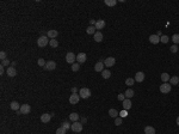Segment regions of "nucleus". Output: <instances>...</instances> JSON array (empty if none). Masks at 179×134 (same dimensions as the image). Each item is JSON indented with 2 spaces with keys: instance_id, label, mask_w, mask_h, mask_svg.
Wrapping results in <instances>:
<instances>
[{
  "instance_id": "49530a36",
  "label": "nucleus",
  "mask_w": 179,
  "mask_h": 134,
  "mask_svg": "<svg viewBox=\"0 0 179 134\" xmlns=\"http://www.w3.org/2000/svg\"><path fill=\"white\" fill-rule=\"evenodd\" d=\"M4 72H5V70H4V66H1V67H0V74L3 75V74H4Z\"/></svg>"
},
{
  "instance_id": "412c9836",
  "label": "nucleus",
  "mask_w": 179,
  "mask_h": 134,
  "mask_svg": "<svg viewBox=\"0 0 179 134\" xmlns=\"http://www.w3.org/2000/svg\"><path fill=\"white\" fill-rule=\"evenodd\" d=\"M170 84L171 85H178L179 84V77L178 75H173L170 78Z\"/></svg>"
},
{
  "instance_id": "1a4fd4ad",
  "label": "nucleus",
  "mask_w": 179,
  "mask_h": 134,
  "mask_svg": "<svg viewBox=\"0 0 179 134\" xmlns=\"http://www.w3.org/2000/svg\"><path fill=\"white\" fill-rule=\"evenodd\" d=\"M47 36L49 37L50 39H54V38H56L58 36V31L57 30H55V29H51V30H48V32H47Z\"/></svg>"
},
{
  "instance_id": "a19ab883",
  "label": "nucleus",
  "mask_w": 179,
  "mask_h": 134,
  "mask_svg": "<svg viewBox=\"0 0 179 134\" xmlns=\"http://www.w3.org/2000/svg\"><path fill=\"white\" fill-rule=\"evenodd\" d=\"M117 98H118V101H121V102H123L125 99V95L124 93H120V95L117 96Z\"/></svg>"
},
{
  "instance_id": "f3484780",
  "label": "nucleus",
  "mask_w": 179,
  "mask_h": 134,
  "mask_svg": "<svg viewBox=\"0 0 179 134\" xmlns=\"http://www.w3.org/2000/svg\"><path fill=\"white\" fill-rule=\"evenodd\" d=\"M51 116H53L51 114H47V113H46V114H42L41 115V121H42L43 123L49 122V121L51 120Z\"/></svg>"
},
{
  "instance_id": "a18cd8bd",
  "label": "nucleus",
  "mask_w": 179,
  "mask_h": 134,
  "mask_svg": "<svg viewBox=\"0 0 179 134\" xmlns=\"http://www.w3.org/2000/svg\"><path fill=\"white\" fill-rule=\"evenodd\" d=\"M70 91H72V93H77V92H78V89L74 86V87H72V89H70Z\"/></svg>"
},
{
  "instance_id": "39448f33",
  "label": "nucleus",
  "mask_w": 179,
  "mask_h": 134,
  "mask_svg": "<svg viewBox=\"0 0 179 134\" xmlns=\"http://www.w3.org/2000/svg\"><path fill=\"white\" fill-rule=\"evenodd\" d=\"M70 129L73 130V132H75V133H80L82 130V123H80L79 121H77V122H73L72 123V128Z\"/></svg>"
},
{
  "instance_id": "a878e982",
  "label": "nucleus",
  "mask_w": 179,
  "mask_h": 134,
  "mask_svg": "<svg viewBox=\"0 0 179 134\" xmlns=\"http://www.w3.org/2000/svg\"><path fill=\"white\" fill-rule=\"evenodd\" d=\"M109 115H110V116H111L112 118H116L117 116L120 115V113H118L116 109H113V108H112V109H110V110H109Z\"/></svg>"
},
{
  "instance_id": "37998d69",
  "label": "nucleus",
  "mask_w": 179,
  "mask_h": 134,
  "mask_svg": "<svg viewBox=\"0 0 179 134\" xmlns=\"http://www.w3.org/2000/svg\"><path fill=\"white\" fill-rule=\"evenodd\" d=\"M0 59H1V61H4V60L7 59V58H6V53H5V51H1V53H0Z\"/></svg>"
},
{
  "instance_id": "e433bc0d",
  "label": "nucleus",
  "mask_w": 179,
  "mask_h": 134,
  "mask_svg": "<svg viewBox=\"0 0 179 134\" xmlns=\"http://www.w3.org/2000/svg\"><path fill=\"white\" fill-rule=\"evenodd\" d=\"M37 63H38V66H41V67H44L46 66V60L43 59V58H41V59H38V61H37Z\"/></svg>"
},
{
  "instance_id": "423d86ee",
  "label": "nucleus",
  "mask_w": 179,
  "mask_h": 134,
  "mask_svg": "<svg viewBox=\"0 0 179 134\" xmlns=\"http://www.w3.org/2000/svg\"><path fill=\"white\" fill-rule=\"evenodd\" d=\"M115 63H116V59H115L113 56H109V58H106V59L104 60L105 67H112V66H115Z\"/></svg>"
},
{
  "instance_id": "cd10ccee",
  "label": "nucleus",
  "mask_w": 179,
  "mask_h": 134,
  "mask_svg": "<svg viewBox=\"0 0 179 134\" xmlns=\"http://www.w3.org/2000/svg\"><path fill=\"white\" fill-rule=\"evenodd\" d=\"M49 46H50L51 48H57L58 47V41L56 38L50 39V41H49Z\"/></svg>"
},
{
  "instance_id": "dca6fc26",
  "label": "nucleus",
  "mask_w": 179,
  "mask_h": 134,
  "mask_svg": "<svg viewBox=\"0 0 179 134\" xmlns=\"http://www.w3.org/2000/svg\"><path fill=\"white\" fill-rule=\"evenodd\" d=\"M86 59H87V56H86L85 53H80V54L77 55V61H78V63H84L86 61Z\"/></svg>"
},
{
  "instance_id": "7c9ffc66",
  "label": "nucleus",
  "mask_w": 179,
  "mask_h": 134,
  "mask_svg": "<svg viewBox=\"0 0 179 134\" xmlns=\"http://www.w3.org/2000/svg\"><path fill=\"white\" fill-rule=\"evenodd\" d=\"M104 3H105V5H108V6H115V5L117 4V0H105Z\"/></svg>"
},
{
  "instance_id": "4468645a",
  "label": "nucleus",
  "mask_w": 179,
  "mask_h": 134,
  "mask_svg": "<svg viewBox=\"0 0 179 134\" xmlns=\"http://www.w3.org/2000/svg\"><path fill=\"white\" fill-rule=\"evenodd\" d=\"M149 42L152 44H158L160 42V37L156 34H154V35H151L149 36Z\"/></svg>"
},
{
  "instance_id": "9d476101",
  "label": "nucleus",
  "mask_w": 179,
  "mask_h": 134,
  "mask_svg": "<svg viewBox=\"0 0 179 134\" xmlns=\"http://www.w3.org/2000/svg\"><path fill=\"white\" fill-rule=\"evenodd\" d=\"M122 104H123V109L124 110H127L128 111L129 109H131V99H128V98H125L123 102H122Z\"/></svg>"
},
{
  "instance_id": "2f4dec72",
  "label": "nucleus",
  "mask_w": 179,
  "mask_h": 134,
  "mask_svg": "<svg viewBox=\"0 0 179 134\" xmlns=\"http://www.w3.org/2000/svg\"><path fill=\"white\" fill-rule=\"evenodd\" d=\"M172 41L174 44H179V34H174L172 36Z\"/></svg>"
},
{
  "instance_id": "58836bf2",
  "label": "nucleus",
  "mask_w": 179,
  "mask_h": 134,
  "mask_svg": "<svg viewBox=\"0 0 179 134\" xmlns=\"http://www.w3.org/2000/svg\"><path fill=\"white\" fill-rule=\"evenodd\" d=\"M127 116H128V111H127V110H124V109H123V110L120 111V117L124 118V117H127Z\"/></svg>"
},
{
  "instance_id": "2eb2a0df",
  "label": "nucleus",
  "mask_w": 179,
  "mask_h": 134,
  "mask_svg": "<svg viewBox=\"0 0 179 134\" xmlns=\"http://www.w3.org/2000/svg\"><path fill=\"white\" fill-rule=\"evenodd\" d=\"M104 62L103 61H99V62H97L96 65H94V71L96 72H103L104 71Z\"/></svg>"
},
{
  "instance_id": "9b49d317",
  "label": "nucleus",
  "mask_w": 179,
  "mask_h": 134,
  "mask_svg": "<svg viewBox=\"0 0 179 134\" xmlns=\"http://www.w3.org/2000/svg\"><path fill=\"white\" fill-rule=\"evenodd\" d=\"M80 99V96L78 93H72V96L69 97V103L70 104H77Z\"/></svg>"
},
{
  "instance_id": "f03ea898",
  "label": "nucleus",
  "mask_w": 179,
  "mask_h": 134,
  "mask_svg": "<svg viewBox=\"0 0 179 134\" xmlns=\"http://www.w3.org/2000/svg\"><path fill=\"white\" fill-rule=\"evenodd\" d=\"M79 96H80V98H84V99H87L91 96V90L87 89V87H82L79 90Z\"/></svg>"
},
{
  "instance_id": "de8ad7c7",
  "label": "nucleus",
  "mask_w": 179,
  "mask_h": 134,
  "mask_svg": "<svg viewBox=\"0 0 179 134\" xmlns=\"http://www.w3.org/2000/svg\"><path fill=\"white\" fill-rule=\"evenodd\" d=\"M156 35L159 36V37H161V36H162V31H161V30H159V31L156 32Z\"/></svg>"
},
{
  "instance_id": "0eeeda50",
  "label": "nucleus",
  "mask_w": 179,
  "mask_h": 134,
  "mask_svg": "<svg viewBox=\"0 0 179 134\" xmlns=\"http://www.w3.org/2000/svg\"><path fill=\"white\" fill-rule=\"evenodd\" d=\"M44 68H46L47 71H54L55 68H56V62H55V61H53V60H50V61H47V63H46Z\"/></svg>"
},
{
  "instance_id": "f8f14e48",
  "label": "nucleus",
  "mask_w": 179,
  "mask_h": 134,
  "mask_svg": "<svg viewBox=\"0 0 179 134\" xmlns=\"http://www.w3.org/2000/svg\"><path fill=\"white\" fill-rule=\"evenodd\" d=\"M6 73H7V77H11V78H13V77H16V75H17V70L14 68V67H7V71H6Z\"/></svg>"
},
{
  "instance_id": "473e14b6",
  "label": "nucleus",
  "mask_w": 179,
  "mask_h": 134,
  "mask_svg": "<svg viewBox=\"0 0 179 134\" xmlns=\"http://www.w3.org/2000/svg\"><path fill=\"white\" fill-rule=\"evenodd\" d=\"M178 49H179V47L177 46V44H173V46H171V47H170V51H171V53H173V54H175V53L178 51Z\"/></svg>"
},
{
  "instance_id": "4c0bfd02",
  "label": "nucleus",
  "mask_w": 179,
  "mask_h": 134,
  "mask_svg": "<svg viewBox=\"0 0 179 134\" xmlns=\"http://www.w3.org/2000/svg\"><path fill=\"white\" fill-rule=\"evenodd\" d=\"M67 129H65L63 127H60V128H57L56 129V134H66Z\"/></svg>"
},
{
  "instance_id": "4be33fe9",
  "label": "nucleus",
  "mask_w": 179,
  "mask_h": 134,
  "mask_svg": "<svg viewBox=\"0 0 179 134\" xmlns=\"http://www.w3.org/2000/svg\"><path fill=\"white\" fill-rule=\"evenodd\" d=\"M125 98H128V99H131L132 98V96L135 95V92H134V90L132 89H128V90L125 91Z\"/></svg>"
},
{
  "instance_id": "393cba45",
  "label": "nucleus",
  "mask_w": 179,
  "mask_h": 134,
  "mask_svg": "<svg viewBox=\"0 0 179 134\" xmlns=\"http://www.w3.org/2000/svg\"><path fill=\"white\" fill-rule=\"evenodd\" d=\"M79 115L77 114V113H72V114L69 115V120L70 121H73V122H77V121H79Z\"/></svg>"
},
{
  "instance_id": "ddd939ff",
  "label": "nucleus",
  "mask_w": 179,
  "mask_h": 134,
  "mask_svg": "<svg viewBox=\"0 0 179 134\" xmlns=\"http://www.w3.org/2000/svg\"><path fill=\"white\" fill-rule=\"evenodd\" d=\"M144 78H146V75H144L143 72H137L136 74H135V82H139V83H141V82H143Z\"/></svg>"
},
{
  "instance_id": "6e6552de",
  "label": "nucleus",
  "mask_w": 179,
  "mask_h": 134,
  "mask_svg": "<svg viewBox=\"0 0 179 134\" xmlns=\"http://www.w3.org/2000/svg\"><path fill=\"white\" fill-rule=\"evenodd\" d=\"M75 60H77V55H74V53H67V55H66V61H67V62L73 65Z\"/></svg>"
},
{
  "instance_id": "c756f323",
  "label": "nucleus",
  "mask_w": 179,
  "mask_h": 134,
  "mask_svg": "<svg viewBox=\"0 0 179 134\" xmlns=\"http://www.w3.org/2000/svg\"><path fill=\"white\" fill-rule=\"evenodd\" d=\"M134 83H135V79H134V78L125 79V84H127V86H132V85H134Z\"/></svg>"
},
{
  "instance_id": "b1692460",
  "label": "nucleus",
  "mask_w": 179,
  "mask_h": 134,
  "mask_svg": "<svg viewBox=\"0 0 179 134\" xmlns=\"http://www.w3.org/2000/svg\"><path fill=\"white\" fill-rule=\"evenodd\" d=\"M101 77L104 79H109L111 77V71L110 70H104V71L101 72Z\"/></svg>"
},
{
  "instance_id": "5701e85b",
  "label": "nucleus",
  "mask_w": 179,
  "mask_h": 134,
  "mask_svg": "<svg viewBox=\"0 0 179 134\" xmlns=\"http://www.w3.org/2000/svg\"><path fill=\"white\" fill-rule=\"evenodd\" d=\"M10 108H11L12 110L17 111V110H19V109H20V104L18 102H11V104H10Z\"/></svg>"
},
{
  "instance_id": "a211bd4d",
  "label": "nucleus",
  "mask_w": 179,
  "mask_h": 134,
  "mask_svg": "<svg viewBox=\"0 0 179 134\" xmlns=\"http://www.w3.org/2000/svg\"><path fill=\"white\" fill-rule=\"evenodd\" d=\"M94 26H96V29H97V31H100L101 29L105 26V22H104L103 19H98V20H97V23H96V25H94Z\"/></svg>"
},
{
  "instance_id": "aec40b11",
  "label": "nucleus",
  "mask_w": 179,
  "mask_h": 134,
  "mask_svg": "<svg viewBox=\"0 0 179 134\" xmlns=\"http://www.w3.org/2000/svg\"><path fill=\"white\" fill-rule=\"evenodd\" d=\"M144 134H155V128L152 126L144 127Z\"/></svg>"
},
{
  "instance_id": "c03bdc74",
  "label": "nucleus",
  "mask_w": 179,
  "mask_h": 134,
  "mask_svg": "<svg viewBox=\"0 0 179 134\" xmlns=\"http://www.w3.org/2000/svg\"><path fill=\"white\" fill-rule=\"evenodd\" d=\"M90 23H91V26H94V25H96V23H97V20L90 19Z\"/></svg>"
},
{
  "instance_id": "6ab92c4d",
  "label": "nucleus",
  "mask_w": 179,
  "mask_h": 134,
  "mask_svg": "<svg viewBox=\"0 0 179 134\" xmlns=\"http://www.w3.org/2000/svg\"><path fill=\"white\" fill-rule=\"evenodd\" d=\"M93 38H94V41H96V42H101V41H103V38H104V37H103V32H101V31H97L93 35Z\"/></svg>"
},
{
  "instance_id": "09e8293b",
  "label": "nucleus",
  "mask_w": 179,
  "mask_h": 134,
  "mask_svg": "<svg viewBox=\"0 0 179 134\" xmlns=\"http://www.w3.org/2000/svg\"><path fill=\"white\" fill-rule=\"evenodd\" d=\"M81 122H82V125H84V123H86V122H87V118H86V117H82V118H81Z\"/></svg>"
},
{
  "instance_id": "7ed1b4c3",
  "label": "nucleus",
  "mask_w": 179,
  "mask_h": 134,
  "mask_svg": "<svg viewBox=\"0 0 179 134\" xmlns=\"http://www.w3.org/2000/svg\"><path fill=\"white\" fill-rule=\"evenodd\" d=\"M171 84L170 83H163L160 85V92L161 93H168V92H171Z\"/></svg>"
},
{
  "instance_id": "c9c22d12",
  "label": "nucleus",
  "mask_w": 179,
  "mask_h": 134,
  "mask_svg": "<svg viewBox=\"0 0 179 134\" xmlns=\"http://www.w3.org/2000/svg\"><path fill=\"white\" fill-rule=\"evenodd\" d=\"M61 127H63L65 129H70V128H72V125H70L69 122H67V121H65V122L62 123V126H61Z\"/></svg>"
},
{
  "instance_id": "c85d7f7f",
  "label": "nucleus",
  "mask_w": 179,
  "mask_h": 134,
  "mask_svg": "<svg viewBox=\"0 0 179 134\" xmlns=\"http://www.w3.org/2000/svg\"><path fill=\"white\" fill-rule=\"evenodd\" d=\"M160 78H161V80H162L163 83H167V82H170V75H168L167 73H162V74L160 75Z\"/></svg>"
},
{
  "instance_id": "79ce46f5",
  "label": "nucleus",
  "mask_w": 179,
  "mask_h": 134,
  "mask_svg": "<svg viewBox=\"0 0 179 134\" xmlns=\"http://www.w3.org/2000/svg\"><path fill=\"white\" fill-rule=\"evenodd\" d=\"M10 63H11V62H10V60H8V59H6V60H4V61H1V66H7L8 67V65H10Z\"/></svg>"
},
{
  "instance_id": "8fccbe9b",
  "label": "nucleus",
  "mask_w": 179,
  "mask_h": 134,
  "mask_svg": "<svg viewBox=\"0 0 179 134\" xmlns=\"http://www.w3.org/2000/svg\"><path fill=\"white\" fill-rule=\"evenodd\" d=\"M177 125H178V126H179V116H178V117H177Z\"/></svg>"
},
{
  "instance_id": "f257e3e1",
  "label": "nucleus",
  "mask_w": 179,
  "mask_h": 134,
  "mask_svg": "<svg viewBox=\"0 0 179 134\" xmlns=\"http://www.w3.org/2000/svg\"><path fill=\"white\" fill-rule=\"evenodd\" d=\"M49 37L48 36H41L38 39H37V46H38L39 48H44L46 46H48L49 44Z\"/></svg>"
},
{
  "instance_id": "ea45409f",
  "label": "nucleus",
  "mask_w": 179,
  "mask_h": 134,
  "mask_svg": "<svg viewBox=\"0 0 179 134\" xmlns=\"http://www.w3.org/2000/svg\"><path fill=\"white\" fill-rule=\"evenodd\" d=\"M115 125H116V126H121V125H122V117H116V118H115Z\"/></svg>"
},
{
  "instance_id": "20e7f679",
  "label": "nucleus",
  "mask_w": 179,
  "mask_h": 134,
  "mask_svg": "<svg viewBox=\"0 0 179 134\" xmlns=\"http://www.w3.org/2000/svg\"><path fill=\"white\" fill-rule=\"evenodd\" d=\"M31 111V106L29 105V104H22L20 105V109H19V114H22V115H27Z\"/></svg>"
},
{
  "instance_id": "bb28decb",
  "label": "nucleus",
  "mask_w": 179,
  "mask_h": 134,
  "mask_svg": "<svg viewBox=\"0 0 179 134\" xmlns=\"http://www.w3.org/2000/svg\"><path fill=\"white\" fill-rule=\"evenodd\" d=\"M86 32L88 35H94L97 32V29H96V26H88V28L86 29Z\"/></svg>"
},
{
  "instance_id": "72a5a7b5",
  "label": "nucleus",
  "mask_w": 179,
  "mask_h": 134,
  "mask_svg": "<svg viewBox=\"0 0 179 134\" xmlns=\"http://www.w3.org/2000/svg\"><path fill=\"white\" fill-rule=\"evenodd\" d=\"M168 39H170V37L166 35H162L161 37H160V42H162V43H167Z\"/></svg>"
},
{
  "instance_id": "f704fd0d",
  "label": "nucleus",
  "mask_w": 179,
  "mask_h": 134,
  "mask_svg": "<svg viewBox=\"0 0 179 134\" xmlns=\"http://www.w3.org/2000/svg\"><path fill=\"white\" fill-rule=\"evenodd\" d=\"M79 68H80V63H73L72 65V71L73 72H77V71H79Z\"/></svg>"
}]
</instances>
